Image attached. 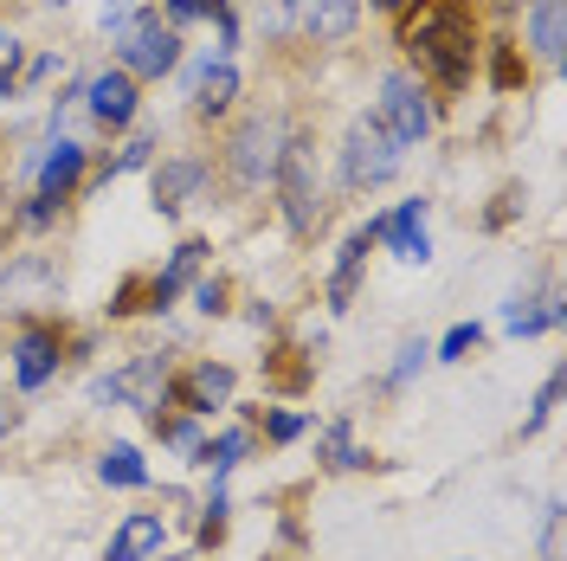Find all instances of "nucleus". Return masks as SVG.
Instances as JSON below:
<instances>
[{
  "label": "nucleus",
  "mask_w": 567,
  "mask_h": 561,
  "mask_svg": "<svg viewBox=\"0 0 567 561\" xmlns=\"http://www.w3.org/2000/svg\"><path fill=\"white\" fill-rule=\"evenodd\" d=\"M400 45L413 52V78L439 84V91H464L471 71H477V20L464 0H413L406 20H400Z\"/></svg>",
  "instance_id": "f257e3e1"
},
{
  "label": "nucleus",
  "mask_w": 567,
  "mask_h": 561,
  "mask_svg": "<svg viewBox=\"0 0 567 561\" xmlns=\"http://www.w3.org/2000/svg\"><path fill=\"white\" fill-rule=\"evenodd\" d=\"M271 194H278V213H284V226H290V239H310L322 226V169H317V136L310 130L284 136Z\"/></svg>",
  "instance_id": "f03ea898"
},
{
  "label": "nucleus",
  "mask_w": 567,
  "mask_h": 561,
  "mask_svg": "<svg viewBox=\"0 0 567 561\" xmlns=\"http://www.w3.org/2000/svg\"><path fill=\"white\" fill-rule=\"evenodd\" d=\"M168 375H175L168 349H136L130 361H116L110 375L91 381V407H136L142 420H155L168 414Z\"/></svg>",
  "instance_id": "7ed1b4c3"
},
{
  "label": "nucleus",
  "mask_w": 567,
  "mask_h": 561,
  "mask_svg": "<svg viewBox=\"0 0 567 561\" xmlns=\"http://www.w3.org/2000/svg\"><path fill=\"white\" fill-rule=\"evenodd\" d=\"M284 136H290V123L284 116H246L233 142H226V181L239 187V194H271V181H278V155H284Z\"/></svg>",
  "instance_id": "20e7f679"
},
{
  "label": "nucleus",
  "mask_w": 567,
  "mask_h": 561,
  "mask_svg": "<svg viewBox=\"0 0 567 561\" xmlns=\"http://www.w3.org/2000/svg\"><path fill=\"white\" fill-rule=\"evenodd\" d=\"M400 149H393L388 136H381V123L374 116H354L349 130H342V149H336V175H342V187L349 194H368V187H388L393 175H400Z\"/></svg>",
  "instance_id": "39448f33"
},
{
  "label": "nucleus",
  "mask_w": 567,
  "mask_h": 561,
  "mask_svg": "<svg viewBox=\"0 0 567 561\" xmlns=\"http://www.w3.org/2000/svg\"><path fill=\"white\" fill-rule=\"evenodd\" d=\"M110 45H116V71H130V78H168V71L181 65V33L162 20V13H148L142 7L130 27H116L110 33Z\"/></svg>",
  "instance_id": "423d86ee"
},
{
  "label": "nucleus",
  "mask_w": 567,
  "mask_h": 561,
  "mask_svg": "<svg viewBox=\"0 0 567 561\" xmlns=\"http://www.w3.org/2000/svg\"><path fill=\"white\" fill-rule=\"evenodd\" d=\"M374 123H381V136L406 155V149H420L432 136V104H425V84L413 71H388L381 78V98H374Z\"/></svg>",
  "instance_id": "0eeeda50"
},
{
  "label": "nucleus",
  "mask_w": 567,
  "mask_h": 561,
  "mask_svg": "<svg viewBox=\"0 0 567 561\" xmlns=\"http://www.w3.org/2000/svg\"><path fill=\"white\" fill-rule=\"evenodd\" d=\"M7 355H13V387L20 394H45V387L59 381V368H65V329L52 316H27L13 329Z\"/></svg>",
  "instance_id": "6e6552de"
},
{
  "label": "nucleus",
  "mask_w": 567,
  "mask_h": 561,
  "mask_svg": "<svg viewBox=\"0 0 567 561\" xmlns=\"http://www.w3.org/2000/svg\"><path fill=\"white\" fill-rule=\"evenodd\" d=\"M233 400H239V368H233V361L200 355V361H187L181 375H168V407H175V414L213 420V414H226Z\"/></svg>",
  "instance_id": "1a4fd4ad"
},
{
  "label": "nucleus",
  "mask_w": 567,
  "mask_h": 561,
  "mask_svg": "<svg viewBox=\"0 0 567 561\" xmlns=\"http://www.w3.org/2000/svg\"><path fill=\"white\" fill-rule=\"evenodd\" d=\"M78 98H84V110H91V123L97 130H130L142 116V84L130 78V71H97V78H84L78 84Z\"/></svg>",
  "instance_id": "9d476101"
},
{
  "label": "nucleus",
  "mask_w": 567,
  "mask_h": 561,
  "mask_svg": "<svg viewBox=\"0 0 567 561\" xmlns=\"http://www.w3.org/2000/svg\"><path fill=\"white\" fill-rule=\"evenodd\" d=\"M207 258H213L207 239H181V246L168 252V265L142 278V310H148V316H168V310H175V297H181V290H187V284H194L200 272H207Z\"/></svg>",
  "instance_id": "9b49d317"
},
{
  "label": "nucleus",
  "mask_w": 567,
  "mask_h": 561,
  "mask_svg": "<svg viewBox=\"0 0 567 561\" xmlns=\"http://www.w3.org/2000/svg\"><path fill=\"white\" fill-rule=\"evenodd\" d=\"M368 246H381V213H374L368 226H354L349 239L336 246V265H329V278H322V304H329V316H342L354 304L361 272H368Z\"/></svg>",
  "instance_id": "f8f14e48"
},
{
  "label": "nucleus",
  "mask_w": 567,
  "mask_h": 561,
  "mask_svg": "<svg viewBox=\"0 0 567 561\" xmlns=\"http://www.w3.org/2000/svg\"><path fill=\"white\" fill-rule=\"evenodd\" d=\"M84 181H91V149H84V142H71V136L45 142L39 175H33V194H45V201H59V207H65Z\"/></svg>",
  "instance_id": "ddd939ff"
},
{
  "label": "nucleus",
  "mask_w": 567,
  "mask_h": 561,
  "mask_svg": "<svg viewBox=\"0 0 567 561\" xmlns=\"http://www.w3.org/2000/svg\"><path fill=\"white\" fill-rule=\"evenodd\" d=\"M207 181H213V169L200 155H168V162L155 169V213H162V220H181V213L207 194Z\"/></svg>",
  "instance_id": "4468645a"
},
{
  "label": "nucleus",
  "mask_w": 567,
  "mask_h": 561,
  "mask_svg": "<svg viewBox=\"0 0 567 561\" xmlns=\"http://www.w3.org/2000/svg\"><path fill=\"white\" fill-rule=\"evenodd\" d=\"M425 207L432 201H400L393 213H381V246H388V258H400V265H432V233H425Z\"/></svg>",
  "instance_id": "2eb2a0df"
},
{
  "label": "nucleus",
  "mask_w": 567,
  "mask_h": 561,
  "mask_svg": "<svg viewBox=\"0 0 567 561\" xmlns=\"http://www.w3.org/2000/svg\"><path fill=\"white\" fill-rule=\"evenodd\" d=\"M162 542H168V517H162V510H130L123 523L110 529L104 561H155Z\"/></svg>",
  "instance_id": "dca6fc26"
},
{
  "label": "nucleus",
  "mask_w": 567,
  "mask_h": 561,
  "mask_svg": "<svg viewBox=\"0 0 567 561\" xmlns=\"http://www.w3.org/2000/svg\"><path fill=\"white\" fill-rule=\"evenodd\" d=\"M181 84H187V98H194V116H226V110H233V98H239V65H233V59H200V65L187 71V78H181Z\"/></svg>",
  "instance_id": "f3484780"
},
{
  "label": "nucleus",
  "mask_w": 567,
  "mask_h": 561,
  "mask_svg": "<svg viewBox=\"0 0 567 561\" xmlns=\"http://www.w3.org/2000/svg\"><path fill=\"white\" fill-rule=\"evenodd\" d=\"M561 316H567V304H561V290L548 284L542 297H509V304H503V336H509V343H529V336L561 329Z\"/></svg>",
  "instance_id": "a211bd4d"
},
{
  "label": "nucleus",
  "mask_w": 567,
  "mask_h": 561,
  "mask_svg": "<svg viewBox=\"0 0 567 561\" xmlns=\"http://www.w3.org/2000/svg\"><path fill=\"white\" fill-rule=\"evenodd\" d=\"M251 452H258V426L239 420V426H226V432H213L207 446H200V458H194V465H200V471H213V478L226 484V478H233V471H239Z\"/></svg>",
  "instance_id": "6ab92c4d"
},
{
  "label": "nucleus",
  "mask_w": 567,
  "mask_h": 561,
  "mask_svg": "<svg viewBox=\"0 0 567 561\" xmlns=\"http://www.w3.org/2000/svg\"><path fill=\"white\" fill-rule=\"evenodd\" d=\"M97 478L110 491H148V458H142L136 439H110L97 452Z\"/></svg>",
  "instance_id": "aec40b11"
},
{
  "label": "nucleus",
  "mask_w": 567,
  "mask_h": 561,
  "mask_svg": "<svg viewBox=\"0 0 567 561\" xmlns=\"http://www.w3.org/2000/svg\"><path fill=\"white\" fill-rule=\"evenodd\" d=\"M317 465H322V471H336V478L368 465L361 439H354V420H329V426H322V432H317Z\"/></svg>",
  "instance_id": "412c9836"
},
{
  "label": "nucleus",
  "mask_w": 567,
  "mask_h": 561,
  "mask_svg": "<svg viewBox=\"0 0 567 561\" xmlns=\"http://www.w3.org/2000/svg\"><path fill=\"white\" fill-rule=\"evenodd\" d=\"M361 20V0H303V27L322 39V45H342Z\"/></svg>",
  "instance_id": "4be33fe9"
},
{
  "label": "nucleus",
  "mask_w": 567,
  "mask_h": 561,
  "mask_svg": "<svg viewBox=\"0 0 567 561\" xmlns=\"http://www.w3.org/2000/svg\"><path fill=\"white\" fill-rule=\"evenodd\" d=\"M561 7L567 0H535L529 7V52L542 59V65H561Z\"/></svg>",
  "instance_id": "5701e85b"
},
{
  "label": "nucleus",
  "mask_w": 567,
  "mask_h": 561,
  "mask_svg": "<svg viewBox=\"0 0 567 561\" xmlns=\"http://www.w3.org/2000/svg\"><path fill=\"white\" fill-rule=\"evenodd\" d=\"M425 361H432V343H425V336H406V343L393 349V361H388V375H381V387H388V394L413 387V381L425 375Z\"/></svg>",
  "instance_id": "b1692460"
},
{
  "label": "nucleus",
  "mask_w": 567,
  "mask_h": 561,
  "mask_svg": "<svg viewBox=\"0 0 567 561\" xmlns=\"http://www.w3.org/2000/svg\"><path fill=\"white\" fill-rule=\"evenodd\" d=\"M310 375H317V355H303V361H284V349L265 355V387H271V394H303Z\"/></svg>",
  "instance_id": "393cba45"
},
{
  "label": "nucleus",
  "mask_w": 567,
  "mask_h": 561,
  "mask_svg": "<svg viewBox=\"0 0 567 561\" xmlns=\"http://www.w3.org/2000/svg\"><path fill=\"white\" fill-rule=\"evenodd\" d=\"M251 426H265V439H271V446H297L317 420H310V414H297V407H265V414H251Z\"/></svg>",
  "instance_id": "a878e982"
},
{
  "label": "nucleus",
  "mask_w": 567,
  "mask_h": 561,
  "mask_svg": "<svg viewBox=\"0 0 567 561\" xmlns=\"http://www.w3.org/2000/svg\"><path fill=\"white\" fill-rule=\"evenodd\" d=\"M477 349H484V323L471 316V323H452V329L432 343V361H471Z\"/></svg>",
  "instance_id": "bb28decb"
},
{
  "label": "nucleus",
  "mask_w": 567,
  "mask_h": 561,
  "mask_svg": "<svg viewBox=\"0 0 567 561\" xmlns=\"http://www.w3.org/2000/svg\"><path fill=\"white\" fill-rule=\"evenodd\" d=\"M561 414V368H548V381L535 387V400H529V414H523V439H535L542 426Z\"/></svg>",
  "instance_id": "cd10ccee"
},
{
  "label": "nucleus",
  "mask_w": 567,
  "mask_h": 561,
  "mask_svg": "<svg viewBox=\"0 0 567 561\" xmlns=\"http://www.w3.org/2000/svg\"><path fill=\"white\" fill-rule=\"evenodd\" d=\"M187 297H194V310L200 316H226L233 310V284L219 278V272H200V278L187 284Z\"/></svg>",
  "instance_id": "c85d7f7f"
},
{
  "label": "nucleus",
  "mask_w": 567,
  "mask_h": 561,
  "mask_svg": "<svg viewBox=\"0 0 567 561\" xmlns=\"http://www.w3.org/2000/svg\"><path fill=\"white\" fill-rule=\"evenodd\" d=\"M20 59H27V45H20V33L13 27H0V98L20 84Z\"/></svg>",
  "instance_id": "c756f323"
},
{
  "label": "nucleus",
  "mask_w": 567,
  "mask_h": 561,
  "mask_svg": "<svg viewBox=\"0 0 567 561\" xmlns=\"http://www.w3.org/2000/svg\"><path fill=\"white\" fill-rule=\"evenodd\" d=\"M59 201H45V194H27V207H20V226H27V233H52V226H59Z\"/></svg>",
  "instance_id": "7c9ffc66"
},
{
  "label": "nucleus",
  "mask_w": 567,
  "mask_h": 561,
  "mask_svg": "<svg viewBox=\"0 0 567 561\" xmlns=\"http://www.w3.org/2000/svg\"><path fill=\"white\" fill-rule=\"evenodd\" d=\"M491 78H496V91H516V84H523V59H516V45H496L491 52Z\"/></svg>",
  "instance_id": "2f4dec72"
},
{
  "label": "nucleus",
  "mask_w": 567,
  "mask_h": 561,
  "mask_svg": "<svg viewBox=\"0 0 567 561\" xmlns=\"http://www.w3.org/2000/svg\"><path fill=\"white\" fill-rule=\"evenodd\" d=\"M213 7H219V0H162V13H168V27H187V20H213Z\"/></svg>",
  "instance_id": "473e14b6"
},
{
  "label": "nucleus",
  "mask_w": 567,
  "mask_h": 561,
  "mask_svg": "<svg viewBox=\"0 0 567 561\" xmlns=\"http://www.w3.org/2000/svg\"><path fill=\"white\" fill-rule=\"evenodd\" d=\"M142 310V278H123L116 290H110V323H123V316Z\"/></svg>",
  "instance_id": "72a5a7b5"
},
{
  "label": "nucleus",
  "mask_w": 567,
  "mask_h": 561,
  "mask_svg": "<svg viewBox=\"0 0 567 561\" xmlns=\"http://www.w3.org/2000/svg\"><path fill=\"white\" fill-rule=\"evenodd\" d=\"M136 13H142V0H104V7H97V27H104V33H116V27H130Z\"/></svg>",
  "instance_id": "f704fd0d"
},
{
  "label": "nucleus",
  "mask_w": 567,
  "mask_h": 561,
  "mask_svg": "<svg viewBox=\"0 0 567 561\" xmlns=\"http://www.w3.org/2000/svg\"><path fill=\"white\" fill-rule=\"evenodd\" d=\"M542 561H561V497L548 503V523H542Z\"/></svg>",
  "instance_id": "c9c22d12"
},
{
  "label": "nucleus",
  "mask_w": 567,
  "mask_h": 561,
  "mask_svg": "<svg viewBox=\"0 0 567 561\" xmlns=\"http://www.w3.org/2000/svg\"><path fill=\"white\" fill-rule=\"evenodd\" d=\"M374 7H381V13H393V7H400V0H374Z\"/></svg>",
  "instance_id": "e433bc0d"
},
{
  "label": "nucleus",
  "mask_w": 567,
  "mask_h": 561,
  "mask_svg": "<svg viewBox=\"0 0 567 561\" xmlns=\"http://www.w3.org/2000/svg\"><path fill=\"white\" fill-rule=\"evenodd\" d=\"M39 7H65V0H39Z\"/></svg>",
  "instance_id": "4c0bfd02"
}]
</instances>
